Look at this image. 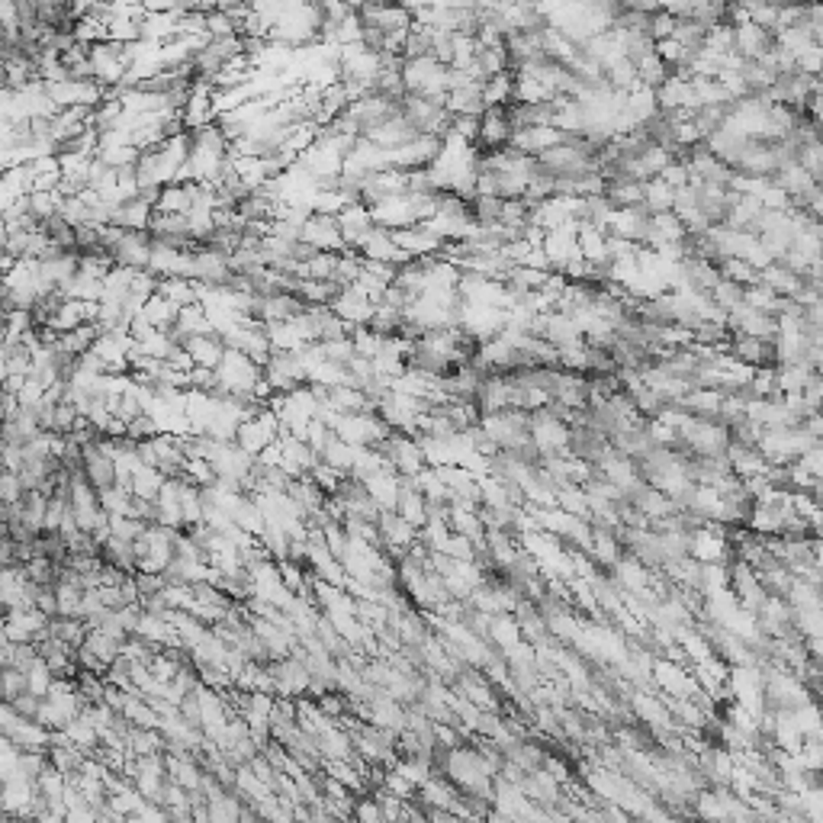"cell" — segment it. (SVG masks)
Instances as JSON below:
<instances>
[{
  "instance_id": "6da1fadb",
  "label": "cell",
  "mask_w": 823,
  "mask_h": 823,
  "mask_svg": "<svg viewBox=\"0 0 823 823\" xmlns=\"http://www.w3.org/2000/svg\"><path fill=\"white\" fill-rule=\"evenodd\" d=\"M280 428H283V424H280V418L273 416V408H261L255 418H248V422L239 428L235 444H239L245 454H251L257 460V457L271 448V444H277Z\"/></svg>"
},
{
  "instance_id": "7a4b0ae2",
  "label": "cell",
  "mask_w": 823,
  "mask_h": 823,
  "mask_svg": "<svg viewBox=\"0 0 823 823\" xmlns=\"http://www.w3.org/2000/svg\"><path fill=\"white\" fill-rule=\"evenodd\" d=\"M441 152H444V139L418 136L416 142H408V145H402V148H396V152H390V164L396 171L412 174V171L432 168L434 161L441 158Z\"/></svg>"
},
{
  "instance_id": "3957f363",
  "label": "cell",
  "mask_w": 823,
  "mask_h": 823,
  "mask_svg": "<svg viewBox=\"0 0 823 823\" xmlns=\"http://www.w3.org/2000/svg\"><path fill=\"white\" fill-rule=\"evenodd\" d=\"M303 245H309L312 251H325V255H344L348 245H344L341 225H338V216H319L312 213L309 223L303 225Z\"/></svg>"
},
{
  "instance_id": "277c9868",
  "label": "cell",
  "mask_w": 823,
  "mask_h": 823,
  "mask_svg": "<svg viewBox=\"0 0 823 823\" xmlns=\"http://www.w3.org/2000/svg\"><path fill=\"white\" fill-rule=\"evenodd\" d=\"M52 617L42 615L39 608H20V611H7L4 621V640L10 643H36L48 634Z\"/></svg>"
},
{
  "instance_id": "5b68a950",
  "label": "cell",
  "mask_w": 823,
  "mask_h": 823,
  "mask_svg": "<svg viewBox=\"0 0 823 823\" xmlns=\"http://www.w3.org/2000/svg\"><path fill=\"white\" fill-rule=\"evenodd\" d=\"M155 239L152 232H122V239L110 248L116 267H129V271H148L152 265Z\"/></svg>"
},
{
  "instance_id": "8992f818",
  "label": "cell",
  "mask_w": 823,
  "mask_h": 823,
  "mask_svg": "<svg viewBox=\"0 0 823 823\" xmlns=\"http://www.w3.org/2000/svg\"><path fill=\"white\" fill-rule=\"evenodd\" d=\"M354 251H357L364 261H383V265H396V267L412 265V257H408L406 251H402L399 245L392 241L390 229H380V225H376L367 239H360V245Z\"/></svg>"
},
{
  "instance_id": "52a82bcc",
  "label": "cell",
  "mask_w": 823,
  "mask_h": 823,
  "mask_svg": "<svg viewBox=\"0 0 823 823\" xmlns=\"http://www.w3.org/2000/svg\"><path fill=\"white\" fill-rule=\"evenodd\" d=\"M360 20H364V26H374V29H380L383 36H399V32H412V26H416V20H412V10L408 7H374V4H364V7H357Z\"/></svg>"
},
{
  "instance_id": "ba28073f",
  "label": "cell",
  "mask_w": 823,
  "mask_h": 823,
  "mask_svg": "<svg viewBox=\"0 0 823 823\" xmlns=\"http://www.w3.org/2000/svg\"><path fill=\"white\" fill-rule=\"evenodd\" d=\"M332 309H335L338 319L348 322L351 328H367L370 322H374V315H376V306L370 303L367 296L360 293L357 287H344L341 293L335 296Z\"/></svg>"
},
{
  "instance_id": "9c48e42d",
  "label": "cell",
  "mask_w": 823,
  "mask_h": 823,
  "mask_svg": "<svg viewBox=\"0 0 823 823\" xmlns=\"http://www.w3.org/2000/svg\"><path fill=\"white\" fill-rule=\"evenodd\" d=\"M422 136L412 122L406 120V116H392V120H386V122H380V126H374V129H367L364 132V139H370V142H376L380 148H386V152H396V148H402V145H408V142H416V139Z\"/></svg>"
},
{
  "instance_id": "30bf717a",
  "label": "cell",
  "mask_w": 823,
  "mask_h": 823,
  "mask_svg": "<svg viewBox=\"0 0 823 823\" xmlns=\"http://www.w3.org/2000/svg\"><path fill=\"white\" fill-rule=\"evenodd\" d=\"M80 473H84V480H88L97 492L113 489L116 483H120L116 480V464H113V457L104 454L97 441L90 444V448H84V466H80Z\"/></svg>"
},
{
  "instance_id": "8fae6325",
  "label": "cell",
  "mask_w": 823,
  "mask_h": 823,
  "mask_svg": "<svg viewBox=\"0 0 823 823\" xmlns=\"http://www.w3.org/2000/svg\"><path fill=\"white\" fill-rule=\"evenodd\" d=\"M364 489H367V496L374 499L380 512H396L402 496V476L396 470H380L364 480Z\"/></svg>"
},
{
  "instance_id": "7c38bea8",
  "label": "cell",
  "mask_w": 823,
  "mask_h": 823,
  "mask_svg": "<svg viewBox=\"0 0 823 823\" xmlns=\"http://www.w3.org/2000/svg\"><path fill=\"white\" fill-rule=\"evenodd\" d=\"M338 225H341V235H344L348 251L357 248L360 239H367V235L376 229L374 216H370V206H364V203H351V206L338 216Z\"/></svg>"
},
{
  "instance_id": "4fadbf2b",
  "label": "cell",
  "mask_w": 823,
  "mask_h": 823,
  "mask_svg": "<svg viewBox=\"0 0 823 823\" xmlns=\"http://www.w3.org/2000/svg\"><path fill=\"white\" fill-rule=\"evenodd\" d=\"M396 512H399L416 531H422L424 525H428V518H432V505H428V499L422 496V489H418L416 483L402 480V496H399V505H396Z\"/></svg>"
},
{
  "instance_id": "5bb4252c",
  "label": "cell",
  "mask_w": 823,
  "mask_h": 823,
  "mask_svg": "<svg viewBox=\"0 0 823 823\" xmlns=\"http://www.w3.org/2000/svg\"><path fill=\"white\" fill-rule=\"evenodd\" d=\"M181 344L187 348L193 364H197V367H206V370H219L225 351H229L223 335H197V338H187V341H181Z\"/></svg>"
},
{
  "instance_id": "9a60e30c",
  "label": "cell",
  "mask_w": 823,
  "mask_h": 823,
  "mask_svg": "<svg viewBox=\"0 0 823 823\" xmlns=\"http://www.w3.org/2000/svg\"><path fill=\"white\" fill-rule=\"evenodd\" d=\"M193 206H197V184H171L161 190L155 213H164V216H190Z\"/></svg>"
},
{
  "instance_id": "2e32d148",
  "label": "cell",
  "mask_w": 823,
  "mask_h": 823,
  "mask_svg": "<svg viewBox=\"0 0 823 823\" xmlns=\"http://www.w3.org/2000/svg\"><path fill=\"white\" fill-rule=\"evenodd\" d=\"M84 650L94 656L97 663H104L106 669H110V666L122 656V643L116 637H110L104 627H90L88 640H84Z\"/></svg>"
},
{
  "instance_id": "e0dca14e",
  "label": "cell",
  "mask_w": 823,
  "mask_h": 823,
  "mask_svg": "<svg viewBox=\"0 0 823 823\" xmlns=\"http://www.w3.org/2000/svg\"><path fill=\"white\" fill-rule=\"evenodd\" d=\"M142 319L148 322L152 328H158V332H174L177 319H181V309H177L171 299H164V296H152L148 299V306H145Z\"/></svg>"
},
{
  "instance_id": "ac0fdd59",
  "label": "cell",
  "mask_w": 823,
  "mask_h": 823,
  "mask_svg": "<svg viewBox=\"0 0 823 823\" xmlns=\"http://www.w3.org/2000/svg\"><path fill=\"white\" fill-rule=\"evenodd\" d=\"M322 464L335 466L338 473H344V476H351L354 473V464H357V448H351L348 441H341L335 434V438L328 441V448L322 450Z\"/></svg>"
},
{
  "instance_id": "d6986e66",
  "label": "cell",
  "mask_w": 823,
  "mask_h": 823,
  "mask_svg": "<svg viewBox=\"0 0 823 823\" xmlns=\"http://www.w3.org/2000/svg\"><path fill=\"white\" fill-rule=\"evenodd\" d=\"M164 483H168V476L161 470H155V466L145 464L142 470L132 476V496L136 499H145V502H158L161 489H164Z\"/></svg>"
},
{
  "instance_id": "ffe728a7",
  "label": "cell",
  "mask_w": 823,
  "mask_h": 823,
  "mask_svg": "<svg viewBox=\"0 0 823 823\" xmlns=\"http://www.w3.org/2000/svg\"><path fill=\"white\" fill-rule=\"evenodd\" d=\"M158 293L164 296V299H171V303H174L177 309H187V306H197V303H200V293H197V283H193V280H184V277L161 280Z\"/></svg>"
},
{
  "instance_id": "44dd1931",
  "label": "cell",
  "mask_w": 823,
  "mask_h": 823,
  "mask_svg": "<svg viewBox=\"0 0 823 823\" xmlns=\"http://www.w3.org/2000/svg\"><path fill=\"white\" fill-rule=\"evenodd\" d=\"M55 672H52V666L46 663V659H36V663L26 669V692L36 698H48L52 695V688H55Z\"/></svg>"
},
{
  "instance_id": "7402d4cb",
  "label": "cell",
  "mask_w": 823,
  "mask_h": 823,
  "mask_svg": "<svg viewBox=\"0 0 823 823\" xmlns=\"http://www.w3.org/2000/svg\"><path fill=\"white\" fill-rule=\"evenodd\" d=\"M4 376H32V351L26 344H4Z\"/></svg>"
},
{
  "instance_id": "603a6c76",
  "label": "cell",
  "mask_w": 823,
  "mask_h": 823,
  "mask_svg": "<svg viewBox=\"0 0 823 823\" xmlns=\"http://www.w3.org/2000/svg\"><path fill=\"white\" fill-rule=\"evenodd\" d=\"M351 341H354V351H357V357L374 360L376 354L383 351L386 338H383V335H376L374 328H354V332H351Z\"/></svg>"
},
{
  "instance_id": "cb8c5ba5",
  "label": "cell",
  "mask_w": 823,
  "mask_h": 823,
  "mask_svg": "<svg viewBox=\"0 0 823 823\" xmlns=\"http://www.w3.org/2000/svg\"><path fill=\"white\" fill-rule=\"evenodd\" d=\"M20 695H26V672L4 669V704H13Z\"/></svg>"
},
{
  "instance_id": "d4e9b609",
  "label": "cell",
  "mask_w": 823,
  "mask_h": 823,
  "mask_svg": "<svg viewBox=\"0 0 823 823\" xmlns=\"http://www.w3.org/2000/svg\"><path fill=\"white\" fill-rule=\"evenodd\" d=\"M46 392H48L46 386H42L39 380H36V376H29V380H26V386L20 390V396H16V399H20V406H23V408H39L42 402H46Z\"/></svg>"
}]
</instances>
